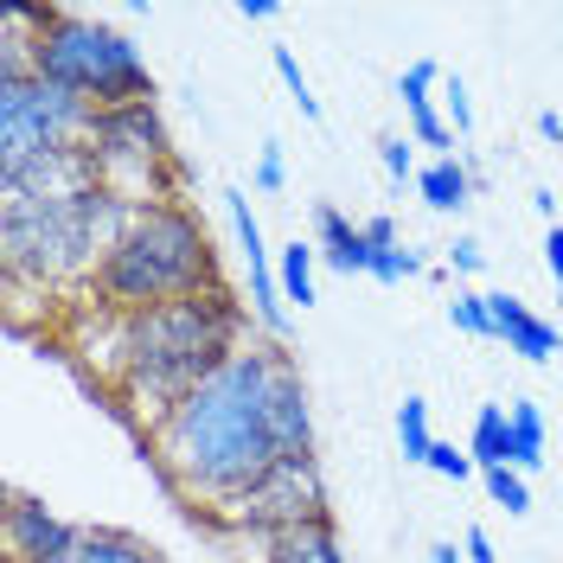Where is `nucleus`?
Segmentation results:
<instances>
[{"mask_svg":"<svg viewBox=\"0 0 563 563\" xmlns=\"http://www.w3.org/2000/svg\"><path fill=\"white\" fill-rule=\"evenodd\" d=\"M538 135L563 147V115H558V109H538Z\"/></svg>","mask_w":563,"mask_h":563,"instance_id":"obj_36","label":"nucleus"},{"mask_svg":"<svg viewBox=\"0 0 563 563\" xmlns=\"http://www.w3.org/2000/svg\"><path fill=\"white\" fill-rule=\"evenodd\" d=\"M97 154V174H103L109 192H122L129 206H161V199H179V167H174V135L161 122L154 103L135 109H97L90 122V141Z\"/></svg>","mask_w":563,"mask_h":563,"instance_id":"obj_7","label":"nucleus"},{"mask_svg":"<svg viewBox=\"0 0 563 563\" xmlns=\"http://www.w3.org/2000/svg\"><path fill=\"white\" fill-rule=\"evenodd\" d=\"M461 551H467V563H499V558H493L487 526H467V531H461Z\"/></svg>","mask_w":563,"mask_h":563,"instance_id":"obj_32","label":"nucleus"},{"mask_svg":"<svg viewBox=\"0 0 563 563\" xmlns=\"http://www.w3.org/2000/svg\"><path fill=\"white\" fill-rule=\"evenodd\" d=\"M263 563H352V558L340 551L333 519H308V526H288L276 538H263Z\"/></svg>","mask_w":563,"mask_h":563,"instance_id":"obj_16","label":"nucleus"},{"mask_svg":"<svg viewBox=\"0 0 563 563\" xmlns=\"http://www.w3.org/2000/svg\"><path fill=\"white\" fill-rule=\"evenodd\" d=\"M115 320V365H109V390L147 417V429L174 410L192 385H206L211 372L244 352L250 308L231 288H206L147 314H109Z\"/></svg>","mask_w":563,"mask_h":563,"instance_id":"obj_2","label":"nucleus"},{"mask_svg":"<svg viewBox=\"0 0 563 563\" xmlns=\"http://www.w3.org/2000/svg\"><path fill=\"white\" fill-rule=\"evenodd\" d=\"M33 70L65 84L70 97H84L90 109H135L154 103V70L141 58V45L129 33H115L90 13H70V7H45L33 33H26Z\"/></svg>","mask_w":563,"mask_h":563,"instance_id":"obj_5","label":"nucleus"},{"mask_svg":"<svg viewBox=\"0 0 563 563\" xmlns=\"http://www.w3.org/2000/svg\"><path fill=\"white\" fill-rule=\"evenodd\" d=\"M77 563H161V551L147 544V538H135V531H84V551H77Z\"/></svg>","mask_w":563,"mask_h":563,"instance_id":"obj_20","label":"nucleus"},{"mask_svg":"<svg viewBox=\"0 0 563 563\" xmlns=\"http://www.w3.org/2000/svg\"><path fill=\"white\" fill-rule=\"evenodd\" d=\"M449 320H455V333H474V340H493L487 295H474V288H461L455 301H449Z\"/></svg>","mask_w":563,"mask_h":563,"instance_id":"obj_25","label":"nucleus"},{"mask_svg":"<svg viewBox=\"0 0 563 563\" xmlns=\"http://www.w3.org/2000/svg\"><path fill=\"white\" fill-rule=\"evenodd\" d=\"M365 244H372V250H397V224H390L385 211H378V218H365Z\"/></svg>","mask_w":563,"mask_h":563,"instance_id":"obj_34","label":"nucleus"},{"mask_svg":"<svg viewBox=\"0 0 563 563\" xmlns=\"http://www.w3.org/2000/svg\"><path fill=\"white\" fill-rule=\"evenodd\" d=\"M269 429H276L282 461L314 455V410H308V385H301V365L282 352L276 385H269Z\"/></svg>","mask_w":563,"mask_h":563,"instance_id":"obj_12","label":"nucleus"},{"mask_svg":"<svg viewBox=\"0 0 563 563\" xmlns=\"http://www.w3.org/2000/svg\"><path fill=\"white\" fill-rule=\"evenodd\" d=\"M103 174H97V154L77 141V147H52L38 154L33 167H20L13 179H0V199H84L97 192Z\"/></svg>","mask_w":563,"mask_h":563,"instance_id":"obj_11","label":"nucleus"},{"mask_svg":"<svg viewBox=\"0 0 563 563\" xmlns=\"http://www.w3.org/2000/svg\"><path fill=\"white\" fill-rule=\"evenodd\" d=\"M481 481H487L493 506H506L512 519H526V512H531V481H526V474H519V467H487Z\"/></svg>","mask_w":563,"mask_h":563,"instance_id":"obj_23","label":"nucleus"},{"mask_svg":"<svg viewBox=\"0 0 563 563\" xmlns=\"http://www.w3.org/2000/svg\"><path fill=\"white\" fill-rule=\"evenodd\" d=\"M314 263H320V244H282L276 256V282H282V301L288 308H314Z\"/></svg>","mask_w":563,"mask_h":563,"instance_id":"obj_19","label":"nucleus"},{"mask_svg":"<svg viewBox=\"0 0 563 563\" xmlns=\"http://www.w3.org/2000/svg\"><path fill=\"white\" fill-rule=\"evenodd\" d=\"M531 206H538L544 218H551V224H558V192H544V186H538V192H531Z\"/></svg>","mask_w":563,"mask_h":563,"instance_id":"obj_38","label":"nucleus"},{"mask_svg":"<svg viewBox=\"0 0 563 563\" xmlns=\"http://www.w3.org/2000/svg\"><path fill=\"white\" fill-rule=\"evenodd\" d=\"M435 84H442V65H435V58H417V65L397 77V97H404V109H410V141L449 154V147H455V129H449V115H442L435 97H429Z\"/></svg>","mask_w":563,"mask_h":563,"instance_id":"obj_14","label":"nucleus"},{"mask_svg":"<svg viewBox=\"0 0 563 563\" xmlns=\"http://www.w3.org/2000/svg\"><path fill=\"white\" fill-rule=\"evenodd\" d=\"M238 13H244L250 26H263V20H276V0H238Z\"/></svg>","mask_w":563,"mask_h":563,"instance_id":"obj_35","label":"nucleus"},{"mask_svg":"<svg viewBox=\"0 0 563 563\" xmlns=\"http://www.w3.org/2000/svg\"><path fill=\"white\" fill-rule=\"evenodd\" d=\"M224 218H231V238L244 250V269H250V314L263 320V333L282 340L288 333V301H282V282H276V263H269V250H263V224H256V211H250V192H224Z\"/></svg>","mask_w":563,"mask_h":563,"instance_id":"obj_9","label":"nucleus"},{"mask_svg":"<svg viewBox=\"0 0 563 563\" xmlns=\"http://www.w3.org/2000/svg\"><path fill=\"white\" fill-rule=\"evenodd\" d=\"M487 314H493V340H506V352H519L531 365L558 358V327L544 314H531L519 295H487Z\"/></svg>","mask_w":563,"mask_h":563,"instance_id":"obj_13","label":"nucleus"},{"mask_svg":"<svg viewBox=\"0 0 563 563\" xmlns=\"http://www.w3.org/2000/svg\"><path fill=\"white\" fill-rule=\"evenodd\" d=\"M429 467H435L442 481H467V474H481V467H474V455H467V449H455V442H435V449H429Z\"/></svg>","mask_w":563,"mask_h":563,"instance_id":"obj_29","label":"nucleus"},{"mask_svg":"<svg viewBox=\"0 0 563 563\" xmlns=\"http://www.w3.org/2000/svg\"><path fill=\"white\" fill-rule=\"evenodd\" d=\"M449 263H455V276H481L487 269V250L474 244V238H455L449 244Z\"/></svg>","mask_w":563,"mask_h":563,"instance_id":"obj_31","label":"nucleus"},{"mask_svg":"<svg viewBox=\"0 0 563 563\" xmlns=\"http://www.w3.org/2000/svg\"><path fill=\"white\" fill-rule=\"evenodd\" d=\"M308 519H333V512H327V481H320L314 455L276 461L238 506L218 512V526L256 531V538H276V531H288V526H308Z\"/></svg>","mask_w":563,"mask_h":563,"instance_id":"obj_8","label":"nucleus"},{"mask_svg":"<svg viewBox=\"0 0 563 563\" xmlns=\"http://www.w3.org/2000/svg\"><path fill=\"white\" fill-rule=\"evenodd\" d=\"M417 192L429 211H461L467 206V192H474V174L461 167V154H435L429 167L417 174Z\"/></svg>","mask_w":563,"mask_h":563,"instance_id":"obj_18","label":"nucleus"},{"mask_svg":"<svg viewBox=\"0 0 563 563\" xmlns=\"http://www.w3.org/2000/svg\"><path fill=\"white\" fill-rule=\"evenodd\" d=\"M410 147H417L410 135H385V141H378V161H385V174H390V179H417V174H422Z\"/></svg>","mask_w":563,"mask_h":563,"instance_id":"obj_28","label":"nucleus"},{"mask_svg":"<svg viewBox=\"0 0 563 563\" xmlns=\"http://www.w3.org/2000/svg\"><path fill=\"white\" fill-rule=\"evenodd\" d=\"M276 77L288 84V103L301 109L308 122H320V97L308 90V77H301V65H295V52H288V45H276Z\"/></svg>","mask_w":563,"mask_h":563,"instance_id":"obj_24","label":"nucleus"},{"mask_svg":"<svg viewBox=\"0 0 563 563\" xmlns=\"http://www.w3.org/2000/svg\"><path fill=\"white\" fill-rule=\"evenodd\" d=\"M467 455H474V467H481V474H487V467H512V461H519V449H512V417H506L499 404H481V410H474Z\"/></svg>","mask_w":563,"mask_h":563,"instance_id":"obj_17","label":"nucleus"},{"mask_svg":"<svg viewBox=\"0 0 563 563\" xmlns=\"http://www.w3.org/2000/svg\"><path fill=\"white\" fill-rule=\"evenodd\" d=\"M397 442H404V461H422V467H429L435 435H429V404H422V397H404V410H397Z\"/></svg>","mask_w":563,"mask_h":563,"instance_id":"obj_22","label":"nucleus"},{"mask_svg":"<svg viewBox=\"0 0 563 563\" xmlns=\"http://www.w3.org/2000/svg\"><path fill=\"white\" fill-rule=\"evenodd\" d=\"M422 269H429V263H422L417 250H372V276L378 282H410V276H422Z\"/></svg>","mask_w":563,"mask_h":563,"instance_id":"obj_26","label":"nucleus"},{"mask_svg":"<svg viewBox=\"0 0 563 563\" xmlns=\"http://www.w3.org/2000/svg\"><path fill=\"white\" fill-rule=\"evenodd\" d=\"M429 563H467V551H461L455 538H442V544H435V551H429Z\"/></svg>","mask_w":563,"mask_h":563,"instance_id":"obj_37","label":"nucleus"},{"mask_svg":"<svg viewBox=\"0 0 563 563\" xmlns=\"http://www.w3.org/2000/svg\"><path fill=\"white\" fill-rule=\"evenodd\" d=\"M544 269L558 276V295H563V224H551V231H544Z\"/></svg>","mask_w":563,"mask_h":563,"instance_id":"obj_33","label":"nucleus"},{"mask_svg":"<svg viewBox=\"0 0 563 563\" xmlns=\"http://www.w3.org/2000/svg\"><path fill=\"white\" fill-rule=\"evenodd\" d=\"M282 365V340L231 352L206 385H192L167 417L147 429V455L167 474V487L206 506L211 519L238 506L269 467L282 461L269 429V385Z\"/></svg>","mask_w":563,"mask_h":563,"instance_id":"obj_1","label":"nucleus"},{"mask_svg":"<svg viewBox=\"0 0 563 563\" xmlns=\"http://www.w3.org/2000/svg\"><path fill=\"white\" fill-rule=\"evenodd\" d=\"M84 551V526L58 519L45 499L13 493L7 499V563H77Z\"/></svg>","mask_w":563,"mask_h":563,"instance_id":"obj_10","label":"nucleus"},{"mask_svg":"<svg viewBox=\"0 0 563 563\" xmlns=\"http://www.w3.org/2000/svg\"><path fill=\"white\" fill-rule=\"evenodd\" d=\"M97 109L84 97H70L65 84L38 77L26 33L0 26V179H13L20 167H33L52 147H77L90 141Z\"/></svg>","mask_w":563,"mask_h":563,"instance_id":"obj_6","label":"nucleus"},{"mask_svg":"<svg viewBox=\"0 0 563 563\" xmlns=\"http://www.w3.org/2000/svg\"><path fill=\"white\" fill-rule=\"evenodd\" d=\"M314 244H320V263H327V269H340V276H372L365 224H352L340 206H320L314 211Z\"/></svg>","mask_w":563,"mask_h":563,"instance_id":"obj_15","label":"nucleus"},{"mask_svg":"<svg viewBox=\"0 0 563 563\" xmlns=\"http://www.w3.org/2000/svg\"><path fill=\"white\" fill-rule=\"evenodd\" d=\"M129 224H135V206L109 186L84 192V199H0L7 276L38 282V288L90 282Z\"/></svg>","mask_w":563,"mask_h":563,"instance_id":"obj_4","label":"nucleus"},{"mask_svg":"<svg viewBox=\"0 0 563 563\" xmlns=\"http://www.w3.org/2000/svg\"><path fill=\"white\" fill-rule=\"evenodd\" d=\"M256 186H263V192H282V186H288V167H282V147H276V141H263V161H256Z\"/></svg>","mask_w":563,"mask_h":563,"instance_id":"obj_30","label":"nucleus"},{"mask_svg":"<svg viewBox=\"0 0 563 563\" xmlns=\"http://www.w3.org/2000/svg\"><path fill=\"white\" fill-rule=\"evenodd\" d=\"M442 115L455 135H474V103H467V84L461 77H442Z\"/></svg>","mask_w":563,"mask_h":563,"instance_id":"obj_27","label":"nucleus"},{"mask_svg":"<svg viewBox=\"0 0 563 563\" xmlns=\"http://www.w3.org/2000/svg\"><path fill=\"white\" fill-rule=\"evenodd\" d=\"M506 417H512V449H519V474H531V467H544V410L538 404H506Z\"/></svg>","mask_w":563,"mask_h":563,"instance_id":"obj_21","label":"nucleus"},{"mask_svg":"<svg viewBox=\"0 0 563 563\" xmlns=\"http://www.w3.org/2000/svg\"><path fill=\"white\" fill-rule=\"evenodd\" d=\"M206 288H224V263L186 199L135 206V224L90 276V295L103 314H147V308H167Z\"/></svg>","mask_w":563,"mask_h":563,"instance_id":"obj_3","label":"nucleus"}]
</instances>
